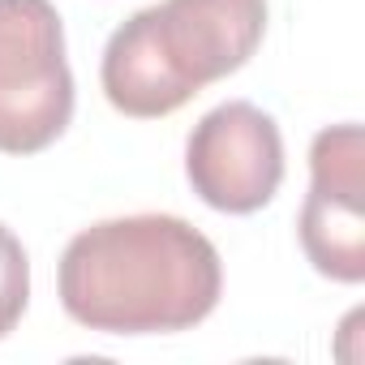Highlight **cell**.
Wrapping results in <instances>:
<instances>
[{
  "instance_id": "cell-4",
  "label": "cell",
  "mask_w": 365,
  "mask_h": 365,
  "mask_svg": "<svg viewBox=\"0 0 365 365\" xmlns=\"http://www.w3.org/2000/svg\"><path fill=\"white\" fill-rule=\"evenodd\" d=\"M185 172L194 194L224 215L262 211L284 180V138L279 125L245 103H220L207 112L185 146Z\"/></svg>"
},
{
  "instance_id": "cell-5",
  "label": "cell",
  "mask_w": 365,
  "mask_h": 365,
  "mask_svg": "<svg viewBox=\"0 0 365 365\" xmlns=\"http://www.w3.org/2000/svg\"><path fill=\"white\" fill-rule=\"evenodd\" d=\"M365 133L331 125L309 146V194L301 207V245L318 275L339 284L365 279Z\"/></svg>"
},
{
  "instance_id": "cell-6",
  "label": "cell",
  "mask_w": 365,
  "mask_h": 365,
  "mask_svg": "<svg viewBox=\"0 0 365 365\" xmlns=\"http://www.w3.org/2000/svg\"><path fill=\"white\" fill-rule=\"evenodd\" d=\"M26 301H31V262H26V250H22V241L5 224H0V339L22 322Z\"/></svg>"
},
{
  "instance_id": "cell-3",
  "label": "cell",
  "mask_w": 365,
  "mask_h": 365,
  "mask_svg": "<svg viewBox=\"0 0 365 365\" xmlns=\"http://www.w3.org/2000/svg\"><path fill=\"white\" fill-rule=\"evenodd\" d=\"M73 120V73L52 0H0V150H48Z\"/></svg>"
},
{
  "instance_id": "cell-1",
  "label": "cell",
  "mask_w": 365,
  "mask_h": 365,
  "mask_svg": "<svg viewBox=\"0 0 365 365\" xmlns=\"http://www.w3.org/2000/svg\"><path fill=\"white\" fill-rule=\"evenodd\" d=\"M224 288L215 245L180 215H125L82 228L61 254V305L103 335L198 327Z\"/></svg>"
},
{
  "instance_id": "cell-2",
  "label": "cell",
  "mask_w": 365,
  "mask_h": 365,
  "mask_svg": "<svg viewBox=\"0 0 365 365\" xmlns=\"http://www.w3.org/2000/svg\"><path fill=\"white\" fill-rule=\"evenodd\" d=\"M262 31L267 0H163L138 9L103 48V95L138 120L172 116L202 86L237 73Z\"/></svg>"
}]
</instances>
